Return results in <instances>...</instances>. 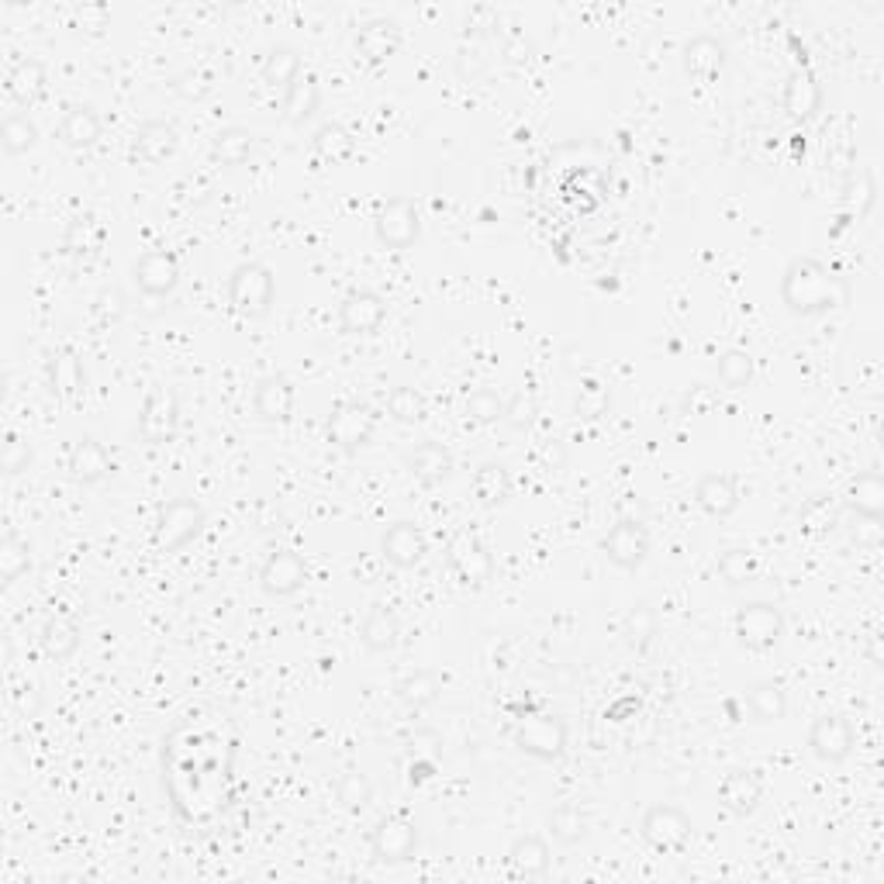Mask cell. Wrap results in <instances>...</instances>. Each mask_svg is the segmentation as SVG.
I'll return each mask as SVG.
<instances>
[{
    "label": "cell",
    "mask_w": 884,
    "mask_h": 884,
    "mask_svg": "<svg viewBox=\"0 0 884 884\" xmlns=\"http://www.w3.org/2000/svg\"><path fill=\"white\" fill-rule=\"evenodd\" d=\"M843 504H846L857 519L881 522V519H884V473H881V470H864V473H857V478L846 484Z\"/></svg>",
    "instance_id": "22"
},
{
    "label": "cell",
    "mask_w": 884,
    "mask_h": 884,
    "mask_svg": "<svg viewBox=\"0 0 884 884\" xmlns=\"http://www.w3.org/2000/svg\"><path fill=\"white\" fill-rule=\"evenodd\" d=\"M180 432V394L166 384H156L139 412V435L146 446H169Z\"/></svg>",
    "instance_id": "5"
},
{
    "label": "cell",
    "mask_w": 884,
    "mask_h": 884,
    "mask_svg": "<svg viewBox=\"0 0 884 884\" xmlns=\"http://www.w3.org/2000/svg\"><path fill=\"white\" fill-rule=\"evenodd\" d=\"M353 46L356 52L366 59V62H387L397 49H401V28L397 21L391 18H366L363 24H356V36H353Z\"/></svg>",
    "instance_id": "21"
},
{
    "label": "cell",
    "mask_w": 884,
    "mask_h": 884,
    "mask_svg": "<svg viewBox=\"0 0 884 884\" xmlns=\"http://www.w3.org/2000/svg\"><path fill=\"white\" fill-rule=\"evenodd\" d=\"M135 156H139L143 163H149V166H159V163H166L169 156L177 153V128L169 125V121H159V118H153V121H146L139 131H135Z\"/></svg>",
    "instance_id": "29"
},
{
    "label": "cell",
    "mask_w": 884,
    "mask_h": 884,
    "mask_svg": "<svg viewBox=\"0 0 884 884\" xmlns=\"http://www.w3.org/2000/svg\"><path fill=\"white\" fill-rule=\"evenodd\" d=\"M685 404L691 407V415H705V412H711V407H716V394H711V387H705V384H695L685 394Z\"/></svg>",
    "instance_id": "59"
},
{
    "label": "cell",
    "mask_w": 884,
    "mask_h": 884,
    "mask_svg": "<svg viewBox=\"0 0 884 884\" xmlns=\"http://www.w3.org/2000/svg\"><path fill=\"white\" fill-rule=\"evenodd\" d=\"M308 581V563L294 550H277L269 553L259 567V588L269 598H291Z\"/></svg>",
    "instance_id": "16"
},
{
    "label": "cell",
    "mask_w": 884,
    "mask_h": 884,
    "mask_svg": "<svg viewBox=\"0 0 884 884\" xmlns=\"http://www.w3.org/2000/svg\"><path fill=\"white\" fill-rule=\"evenodd\" d=\"M685 73L691 80H716L726 66V42H719L716 36H695L688 46H685Z\"/></svg>",
    "instance_id": "25"
},
{
    "label": "cell",
    "mask_w": 884,
    "mask_h": 884,
    "mask_svg": "<svg viewBox=\"0 0 884 884\" xmlns=\"http://www.w3.org/2000/svg\"><path fill=\"white\" fill-rule=\"evenodd\" d=\"M66 470H70V478L77 484L90 488V484H100L105 478H111L115 460H111L105 442L94 439V435H84L80 442H73L70 460H66Z\"/></svg>",
    "instance_id": "19"
},
{
    "label": "cell",
    "mask_w": 884,
    "mask_h": 884,
    "mask_svg": "<svg viewBox=\"0 0 884 884\" xmlns=\"http://www.w3.org/2000/svg\"><path fill=\"white\" fill-rule=\"evenodd\" d=\"M131 277H135V287L146 297H166L180 284V259L169 249H149L135 259Z\"/></svg>",
    "instance_id": "14"
},
{
    "label": "cell",
    "mask_w": 884,
    "mask_h": 884,
    "mask_svg": "<svg viewBox=\"0 0 884 884\" xmlns=\"http://www.w3.org/2000/svg\"><path fill=\"white\" fill-rule=\"evenodd\" d=\"M31 570V550L28 542L18 536V532H4L0 536V581L4 585H14L18 577H24Z\"/></svg>",
    "instance_id": "46"
},
{
    "label": "cell",
    "mask_w": 884,
    "mask_h": 884,
    "mask_svg": "<svg viewBox=\"0 0 884 884\" xmlns=\"http://www.w3.org/2000/svg\"><path fill=\"white\" fill-rule=\"evenodd\" d=\"M515 746L536 760H560L567 754V726L547 711L522 716L515 723Z\"/></svg>",
    "instance_id": "8"
},
{
    "label": "cell",
    "mask_w": 884,
    "mask_h": 884,
    "mask_svg": "<svg viewBox=\"0 0 884 884\" xmlns=\"http://www.w3.org/2000/svg\"><path fill=\"white\" fill-rule=\"evenodd\" d=\"M429 553L425 532L412 522H394L387 526V532L381 536V557L397 567V570H412L422 563V557Z\"/></svg>",
    "instance_id": "17"
},
{
    "label": "cell",
    "mask_w": 884,
    "mask_h": 884,
    "mask_svg": "<svg viewBox=\"0 0 884 884\" xmlns=\"http://www.w3.org/2000/svg\"><path fill=\"white\" fill-rule=\"evenodd\" d=\"M573 412H577V419H585V422L601 419L608 412V387L598 377H585L573 391Z\"/></svg>",
    "instance_id": "49"
},
{
    "label": "cell",
    "mask_w": 884,
    "mask_h": 884,
    "mask_svg": "<svg viewBox=\"0 0 884 884\" xmlns=\"http://www.w3.org/2000/svg\"><path fill=\"white\" fill-rule=\"evenodd\" d=\"M100 139V118L90 105H73L66 108L59 121V143L66 149H90Z\"/></svg>",
    "instance_id": "31"
},
{
    "label": "cell",
    "mask_w": 884,
    "mask_h": 884,
    "mask_svg": "<svg viewBox=\"0 0 884 884\" xmlns=\"http://www.w3.org/2000/svg\"><path fill=\"white\" fill-rule=\"evenodd\" d=\"M39 642H42L46 657L70 660L77 654V646H80V626L70 616H52V619H46Z\"/></svg>",
    "instance_id": "39"
},
{
    "label": "cell",
    "mask_w": 884,
    "mask_h": 884,
    "mask_svg": "<svg viewBox=\"0 0 884 884\" xmlns=\"http://www.w3.org/2000/svg\"><path fill=\"white\" fill-rule=\"evenodd\" d=\"M174 90L184 97V100H204L215 94V73L208 66H194V70H184L177 80H174Z\"/></svg>",
    "instance_id": "53"
},
{
    "label": "cell",
    "mask_w": 884,
    "mask_h": 884,
    "mask_svg": "<svg viewBox=\"0 0 884 884\" xmlns=\"http://www.w3.org/2000/svg\"><path fill=\"white\" fill-rule=\"evenodd\" d=\"M466 415L481 425H494L508 415V401L491 387H478V391L466 394Z\"/></svg>",
    "instance_id": "51"
},
{
    "label": "cell",
    "mask_w": 884,
    "mask_h": 884,
    "mask_svg": "<svg viewBox=\"0 0 884 884\" xmlns=\"http://www.w3.org/2000/svg\"><path fill=\"white\" fill-rule=\"evenodd\" d=\"M446 563H450L456 581L466 585V588H484L491 577H494V557H491V550L484 547L478 536H470V532H460L450 542Z\"/></svg>",
    "instance_id": "11"
},
{
    "label": "cell",
    "mask_w": 884,
    "mask_h": 884,
    "mask_svg": "<svg viewBox=\"0 0 884 884\" xmlns=\"http://www.w3.org/2000/svg\"><path fill=\"white\" fill-rule=\"evenodd\" d=\"M373 228H377V239L387 249H412L419 243V232H422V215H419L412 197H391L377 212Z\"/></svg>",
    "instance_id": "9"
},
{
    "label": "cell",
    "mask_w": 884,
    "mask_h": 884,
    "mask_svg": "<svg viewBox=\"0 0 884 884\" xmlns=\"http://www.w3.org/2000/svg\"><path fill=\"white\" fill-rule=\"evenodd\" d=\"M121 312H125V297H121V291L118 287H108V291H100L97 294V301H94V315H97V322H118L121 318Z\"/></svg>",
    "instance_id": "57"
},
{
    "label": "cell",
    "mask_w": 884,
    "mask_h": 884,
    "mask_svg": "<svg viewBox=\"0 0 884 884\" xmlns=\"http://www.w3.org/2000/svg\"><path fill=\"white\" fill-rule=\"evenodd\" d=\"M733 629H736V639L746 646V650L767 654L780 642V636H785V616H780V608H774L767 601H750L736 611Z\"/></svg>",
    "instance_id": "7"
},
{
    "label": "cell",
    "mask_w": 884,
    "mask_h": 884,
    "mask_svg": "<svg viewBox=\"0 0 884 884\" xmlns=\"http://www.w3.org/2000/svg\"><path fill=\"white\" fill-rule=\"evenodd\" d=\"M764 802V777L760 770H729L719 780V805L739 819L754 815L757 805Z\"/></svg>",
    "instance_id": "20"
},
{
    "label": "cell",
    "mask_w": 884,
    "mask_h": 884,
    "mask_svg": "<svg viewBox=\"0 0 884 884\" xmlns=\"http://www.w3.org/2000/svg\"><path fill=\"white\" fill-rule=\"evenodd\" d=\"M397 636H401V629H397L394 611L387 605H381V601L370 605V611L360 622V639H363L366 650L370 654H391L397 646Z\"/></svg>",
    "instance_id": "30"
},
{
    "label": "cell",
    "mask_w": 884,
    "mask_h": 884,
    "mask_svg": "<svg viewBox=\"0 0 884 884\" xmlns=\"http://www.w3.org/2000/svg\"><path fill=\"white\" fill-rule=\"evenodd\" d=\"M294 401H297L294 384L284 373H269L253 391V407L263 422H287L294 415Z\"/></svg>",
    "instance_id": "23"
},
{
    "label": "cell",
    "mask_w": 884,
    "mask_h": 884,
    "mask_svg": "<svg viewBox=\"0 0 884 884\" xmlns=\"http://www.w3.org/2000/svg\"><path fill=\"white\" fill-rule=\"evenodd\" d=\"M849 281L815 256H795L780 274V301L795 315H829L849 304Z\"/></svg>",
    "instance_id": "1"
},
{
    "label": "cell",
    "mask_w": 884,
    "mask_h": 884,
    "mask_svg": "<svg viewBox=\"0 0 884 884\" xmlns=\"http://www.w3.org/2000/svg\"><path fill=\"white\" fill-rule=\"evenodd\" d=\"M823 105V90L819 84H815L812 77H792V84L785 87V111L795 118V121H805L812 118L815 111H819Z\"/></svg>",
    "instance_id": "44"
},
{
    "label": "cell",
    "mask_w": 884,
    "mask_h": 884,
    "mask_svg": "<svg viewBox=\"0 0 884 884\" xmlns=\"http://www.w3.org/2000/svg\"><path fill=\"white\" fill-rule=\"evenodd\" d=\"M754 373H757V363H754V356L746 353V350H726V353L716 360V377H719V384L729 387V391L750 387Z\"/></svg>",
    "instance_id": "45"
},
{
    "label": "cell",
    "mask_w": 884,
    "mask_h": 884,
    "mask_svg": "<svg viewBox=\"0 0 884 884\" xmlns=\"http://www.w3.org/2000/svg\"><path fill=\"white\" fill-rule=\"evenodd\" d=\"M877 200V184H874V174L871 169H849L846 180H843V194H839V208L846 218H867L871 208Z\"/></svg>",
    "instance_id": "34"
},
{
    "label": "cell",
    "mask_w": 884,
    "mask_h": 884,
    "mask_svg": "<svg viewBox=\"0 0 884 884\" xmlns=\"http://www.w3.org/2000/svg\"><path fill=\"white\" fill-rule=\"evenodd\" d=\"M387 415L394 422H404V425L422 422V415H425V397L415 387H394L387 394Z\"/></svg>",
    "instance_id": "52"
},
{
    "label": "cell",
    "mask_w": 884,
    "mask_h": 884,
    "mask_svg": "<svg viewBox=\"0 0 884 884\" xmlns=\"http://www.w3.org/2000/svg\"><path fill=\"white\" fill-rule=\"evenodd\" d=\"M387 318V304L377 291L370 287H356L343 297L338 304V325H343L346 335H373L381 332Z\"/></svg>",
    "instance_id": "15"
},
{
    "label": "cell",
    "mask_w": 884,
    "mask_h": 884,
    "mask_svg": "<svg viewBox=\"0 0 884 884\" xmlns=\"http://www.w3.org/2000/svg\"><path fill=\"white\" fill-rule=\"evenodd\" d=\"M691 833H695L691 815L677 805H654V808H646V815L639 819L642 843L657 849V854H685Z\"/></svg>",
    "instance_id": "3"
},
{
    "label": "cell",
    "mask_w": 884,
    "mask_h": 884,
    "mask_svg": "<svg viewBox=\"0 0 884 884\" xmlns=\"http://www.w3.org/2000/svg\"><path fill=\"white\" fill-rule=\"evenodd\" d=\"M601 553L622 570H636L646 563V557H650V532H646V526L639 519H619L605 532Z\"/></svg>",
    "instance_id": "12"
},
{
    "label": "cell",
    "mask_w": 884,
    "mask_h": 884,
    "mask_svg": "<svg viewBox=\"0 0 884 884\" xmlns=\"http://www.w3.org/2000/svg\"><path fill=\"white\" fill-rule=\"evenodd\" d=\"M312 149H315V156L325 159V163H346V159H353V153H356V135H353L346 125L325 121V125H318L315 135H312Z\"/></svg>",
    "instance_id": "37"
},
{
    "label": "cell",
    "mask_w": 884,
    "mask_h": 884,
    "mask_svg": "<svg viewBox=\"0 0 884 884\" xmlns=\"http://www.w3.org/2000/svg\"><path fill=\"white\" fill-rule=\"evenodd\" d=\"M550 861H553L550 843L536 833H526L508 846V871L515 877H542L550 871Z\"/></svg>",
    "instance_id": "26"
},
{
    "label": "cell",
    "mask_w": 884,
    "mask_h": 884,
    "mask_svg": "<svg viewBox=\"0 0 884 884\" xmlns=\"http://www.w3.org/2000/svg\"><path fill=\"white\" fill-rule=\"evenodd\" d=\"M435 746H442L439 736H435L432 729H422V733L412 736V757H415V760H435V754H439Z\"/></svg>",
    "instance_id": "60"
},
{
    "label": "cell",
    "mask_w": 884,
    "mask_h": 884,
    "mask_svg": "<svg viewBox=\"0 0 884 884\" xmlns=\"http://www.w3.org/2000/svg\"><path fill=\"white\" fill-rule=\"evenodd\" d=\"M384 557L381 553H360L353 563H350V570H353V577L360 585H377L381 581V573H384Z\"/></svg>",
    "instance_id": "58"
},
{
    "label": "cell",
    "mask_w": 884,
    "mask_h": 884,
    "mask_svg": "<svg viewBox=\"0 0 884 884\" xmlns=\"http://www.w3.org/2000/svg\"><path fill=\"white\" fill-rule=\"evenodd\" d=\"M695 504L711 519H729L739 508V481L723 470L701 473L695 484Z\"/></svg>",
    "instance_id": "18"
},
{
    "label": "cell",
    "mask_w": 884,
    "mask_h": 884,
    "mask_svg": "<svg viewBox=\"0 0 884 884\" xmlns=\"http://www.w3.org/2000/svg\"><path fill=\"white\" fill-rule=\"evenodd\" d=\"M743 701H746V711H750L757 723H777V719H785V711H788V695L777 681L750 685L743 695Z\"/></svg>",
    "instance_id": "36"
},
{
    "label": "cell",
    "mask_w": 884,
    "mask_h": 884,
    "mask_svg": "<svg viewBox=\"0 0 884 884\" xmlns=\"http://www.w3.org/2000/svg\"><path fill=\"white\" fill-rule=\"evenodd\" d=\"M854 743H857L854 726H849V719L836 716V711H826V716H819L808 729V746L823 764H843L854 754Z\"/></svg>",
    "instance_id": "13"
},
{
    "label": "cell",
    "mask_w": 884,
    "mask_h": 884,
    "mask_svg": "<svg viewBox=\"0 0 884 884\" xmlns=\"http://www.w3.org/2000/svg\"><path fill=\"white\" fill-rule=\"evenodd\" d=\"M798 519H802V526L808 532H823V529H833L836 526V508L826 498H812V501L802 504V515Z\"/></svg>",
    "instance_id": "55"
},
{
    "label": "cell",
    "mask_w": 884,
    "mask_h": 884,
    "mask_svg": "<svg viewBox=\"0 0 884 884\" xmlns=\"http://www.w3.org/2000/svg\"><path fill=\"white\" fill-rule=\"evenodd\" d=\"M439 691H442V681L432 670H415V674L401 677V685H397V698L407 708H429L439 698Z\"/></svg>",
    "instance_id": "48"
},
{
    "label": "cell",
    "mask_w": 884,
    "mask_h": 884,
    "mask_svg": "<svg viewBox=\"0 0 884 884\" xmlns=\"http://www.w3.org/2000/svg\"><path fill=\"white\" fill-rule=\"evenodd\" d=\"M256 153V135L243 125H228L212 139V159L222 166H243Z\"/></svg>",
    "instance_id": "35"
},
{
    "label": "cell",
    "mask_w": 884,
    "mask_h": 884,
    "mask_svg": "<svg viewBox=\"0 0 884 884\" xmlns=\"http://www.w3.org/2000/svg\"><path fill=\"white\" fill-rule=\"evenodd\" d=\"M46 381L56 397H77L87 381L84 360L73 350H56L46 363Z\"/></svg>",
    "instance_id": "28"
},
{
    "label": "cell",
    "mask_w": 884,
    "mask_h": 884,
    "mask_svg": "<svg viewBox=\"0 0 884 884\" xmlns=\"http://www.w3.org/2000/svg\"><path fill=\"white\" fill-rule=\"evenodd\" d=\"M719 577L726 588H750L760 577V557L746 547H733L719 557Z\"/></svg>",
    "instance_id": "40"
},
{
    "label": "cell",
    "mask_w": 884,
    "mask_h": 884,
    "mask_svg": "<svg viewBox=\"0 0 884 884\" xmlns=\"http://www.w3.org/2000/svg\"><path fill=\"white\" fill-rule=\"evenodd\" d=\"M377 432V415H373V407L363 404V401H338L332 407V415L325 422V435L335 450L343 453H356L363 450L366 442Z\"/></svg>",
    "instance_id": "6"
},
{
    "label": "cell",
    "mask_w": 884,
    "mask_h": 884,
    "mask_svg": "<svg viewBox=\"0 0 884 884\" xmlns=\"http://www.w3.org/2000/svg\"><path fill=\"white\" fill-rule=\"evenodd\" d=\"M208 522V512H204V504H197L194 498H174L159 508L156 515V547L163 553H177L184 550L187 542H194Z\"/></svg>",
    "instance_id": "4"
},
{
    "label": "cell",
    "mask_w": 884,
    "mask_h": 884,
    "mask_svg": "<svg viewBox=\"0 0 884 884\" xmlns=\"http://www.w3.org/2000/svg\"><path fill=\"white\" fill-rule=\"evenodd\" d=\"M322 105V84L315 73H301L287 90H284V118L291 125H304L318 115Z\"/></svg>",
    "instance_id": "32"
},
{
    "label": "cell",
    "mask_w": 884,
    "mask_h": 884,
    "mask_svg": "<svg viewBox=\"0 0 884 884\" xmlns=\"http://www.w3.org/2000/svg\"><path fill=\"white\" fill-rule=\"evenodd\" d=\"M0 143H4V153L24 156L39 143V125L28 118V111H11L4 121H0Z\"/></svg>",
    "instance_id": "42"
},
{
    "label": "cell",
    "mask_w": 884,
    "mask_h": 884,
    "mask_svg": "<svg viewBox=\"0 0 884 884\" xmlns=\"http://www.w3.org/2000/svg\"><path fill=\"white\" fill-rule=\"evenodd\" d=\"M404 466L422 488H439L453 473V453L439 442H419L415 450H407Z\"/></svg>",
    "instance_id": "24"
},
{
    "label": "cell",
    "mask_w": 884,
    "mask_h": 884,
    "mask_svg": "<svg viewBox=\"0 0 884 884\" xmlns=\"http://www.w3.org/2000/svg\"><path fill=\"white\" fill-rule=\"evenodd\" d=\"M105 239H108V232H105V225H100L97 215H77L70 225H66L62 249L70 253L73 259L90 263L94 256H100V249H105Z\"/></svg>",
    "instance_id": "27"
},
{
    "label": "cell",
    "mask_w": 884,
    "mask_h": 884,
    "mask_svg": "<svg viewBox=\"0 0 884 884\" xmlns=\"http://www.w3.org/2000/svg\"><path fill=\"white\" fill-rule=\"evenodd\" d=\"M370 849L377 864H387V867L407 864L419 849V829L412 819H404V815H387V819H381L377 829H373Z\"/></svg>",
    "instance_id": "10"
},
{
    "label": "cell",
    "mask_w": 884,
    "mask_h": 884,
    "mask_svg": "<svg viewBox=\"0 0 884 884\" xmlns=\"http://www.w3.org/2000/svg\"><path fill=\"white\" fill-rule=\"evenodd\" d=\"M550 836L560 846H573L588 836V812L577 802H563L550 812Z\"/></svg>",
    "instance_id": "41"
},
{
    "label": "cell",
    "mask_w": 884,
    "mask_h": 884,
    "mask_svg": "<svg viewBox=\"0 0 884 884\" xmlns=\"http://www.w3.org/2000/svg\"><path fill=\"white\" fill-rule=\"evenodd\" d=\"M473 498H478L484 508H498L512 498V473H508L501 463H481L473 470Z\"/></svg>",
    "instance_id": "38"
},
{
    "label": "cell",
    "mask_w": 884,
    "mask_h": 884,
    "mask_svg": "<svg viewBox=\"0 0 884 884\" xmlns=\"http://www.w3.org/2000/svg\"><path fill=\"white\" fill-rule=\"evenodd\" d=\"M0 466H4L8 478H18V473H24L31 466V446L18 432L4 435V446H0Z\"/></svg>",
    "instance_id": "54"
},
{
    "label": "cell",
    "mask_w": 884,
    "mask_h": 884,
    "mask_svg": "<svg viewBox=\"0 0 884 884\" xmlns=\"http://www.w3.org/2000/svg\"><path fill=\"white\" fill-rule=\"evenodd\" d=\"M826 166L836 169V174H849V169H857V149L849 139H833L826 146Z\"/></svg>",
    "instance_id": "56"
},
{
    "label": "cell",
    "mask_w": 884,
    "mask_h": 884,
    "mask_svg": "<svg viewBox=\"0 0 884 884\" xmlns=\"http://www.w3.org/2000/svg\"><path fill=\"white\" fill-rule=\"evenodd\" d=\"M657 629H660L657 611H654L650 605H646V601L632 605V608H629V616H626V622H622V636H626V642H629V650H636V654H642L646 646L654 642Z\"/></svg>",
    "instance_id": "47"
},
{
    "label": "cell",
    "mask_w": 884,
    "mask_h": 884,
    "mask_svg": "<svg viewBox=\"0 0 884 884\" xmlns=\"http://www.w3.org/2000/svg\"><path fill=\"white\" fill-rule=\"evenodd\" d=\"M49 87V73H46V62L42 59H21L11 66V73H8V94L18 100V105H36V100L46 94Z\"/></svg>",
    "instance_id": "33"
},
{
    "label": "cell",
    "mask_w": 884,
    "mask_h": 884,
    "mask_svg": "<svg viewBox=\"0 0 884 884\" xmlns=\"http://www.w3.org/2000/svg\"><path fill=\"white\" fill-rule=\"evenodd\" d=\"M301 73H304L301 70V52L294 46H274V49H269V56L263 62V80L269 87H284L287 90Z\"/></svg>",
    "instance_id": "43"
},
{
    "label": "cell",
    "mask_w": 884,
    "mask_h": 884,
    "mask_svg": "<svg viewBox=\"0 0 884 884\" xmlns=\"http://www.w3.org/2000/svg\"><path fill=\"white\" fill-rule=\"evenodd\" d=\"M277 297V277L266 263H239L228 277V304L243 318H266Z\"/></svg>",
    "instance_id": "2"
},
{
    "label": "cell",
    "mask_w": 884,
    "mask_h": 884,
    "mask_svg": "<svg viewBox=\"0 0 884 884\" xmlns=\"http://www.w3.org/2000/svg\"><path fill=\"white\" fill-rule=\"evenodd\" d=\"M335 798H338V805H343L346 812L370 808V802H373L370 777L363 770H346L343 777H338V785H335Z\"/></svg>",
    "instance_id": "50"
}]
</instances>
